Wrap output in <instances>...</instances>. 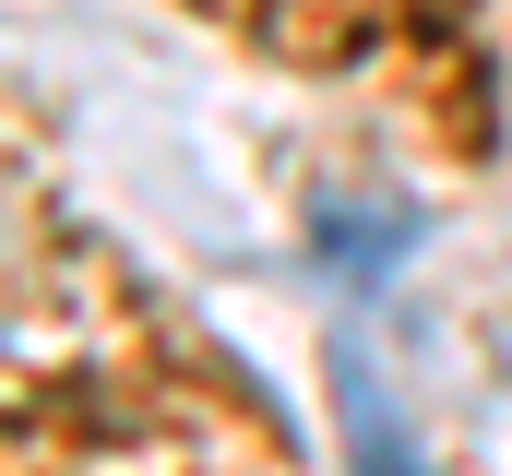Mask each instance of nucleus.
Returning a JSON list of instances; mask_svg holds the SVG:
<instances>
[{
  "mask_svg": "<svg viewBox=\"0 0 512 476\" xmlns=\"http://www.w3.org/2000/svg\"><path fill=\"white\" fill-rule=\"evenodd\" d=\"M334 417H346V476H429L417 465V429H405V405L382 381V357H370V334H334Z\"/></svg>",
  "mask_w": 512,
  "mask_h": 476,
  "instance_id": "1",
  "label": "nucleus"
},
{
  "mask_svg": "<svg viewBox=\"0 0 512 476\" xmlns=\"http://www.w3.org/2000/svg\"><path fill=\"white\" fill-rule=\"evenodd\" d=\"M405 250H417V215H405V203H322V274H334L346 298L393 286Z\"/></svg>",
  "mask_w": 512,
  "mask_h": 476,
  "instance_id": "2",
  "label": "nucleus"
}]
</instances>
